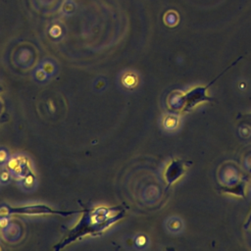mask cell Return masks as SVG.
I'll list each match as a JSON object with an SVG mask.
<instances>
[{"mask_svg":"<svg viewBox=\"0 0 251 251\" xmlns=\"http://www.w3.org/2000/svg\"><path fill=\"white\" fill-rule=\"evenodd\" d=\"M81 213L77 224L69 230L68 234L61 242L54 246L55 250H60L86 235L97 236L102 234L125 216L126 210L124 206H100L92 209H84Z\"/></svg>","mask_w":251,"mask_h":251,"instance_id":"1","label":"cell"},{"mask_svg":"<svg viewBox=\"0 0 251 251\" xmlns=\"http://www.w3.org/2000/svg\"><path fill=\"white\" fill-rule=\"evenodd\" d=\"M242 57H239L236 61L232 62L231 65H229L226 70H224L217 77H215L212 81H210L207 85L204 86H195L188 90L185 93H172V95L168 99V104L170 109L174 111H190L193 109L196 105L202 103V102H212L214 101L213 97L208 95V88L230 67L235 65Z\"/></svg>","mask_w":251,"mask_h":251,"instance_id":"2","label":"cell"},{"mask_svg":"<svg viewBox=\"0 0 251 251\" xmlns=\"http://www.w3.org/2000/svg\"><path fill=\"white\" fill-rule=\"evenodd\" d=\"M0 212L2 217L6 215H27V216H37V215H61V216H70L77 214L78 211H59L54 210L44 204H32L22 207H11L8 205H3Z\"/></svg>","mask_w":251,"mask_h":251,"instance_id":"3","label":"cell"},{"mask_svg":"<svg viewBox=\"0 0 251 251\" xmlns=\"http://www.w3.org/2000/svg\"><path fill=\"white\" fill-rule=\"evenodd\" d=\"M188 163L180 159H173L171 163L167 166L165 170V180L167 182V189L175 183L178 178H180L186 172Z\"/></svg>","mask_w":251,"mask_h":251,"instance_id":"4","label":"cell"},{"mask_svg":"<svg viewBox=\"0 0 251 251\" xmlns=\"http://www.w3.org/2000/svg\"><path fill=\"white\" fill-rule=\"evenodd\" d=\"M247 183L246 177H241L237 182L230 185H220L219 189L221 192L233 194L239 197H245V187Z\"/></svg>","mask_w":251,"mask_h":251,"instance_id":"5","label":"cell"},{"mask_svg":"<svg viewBox=\"0 0 251 251\" xmlns=\"http://www.w3.org/2000/svg\"><path fill=\"white\" fill-rule=\"evenodd\" d=\"M237 120H241L243 124L248 125L251 126V113H247V114H239L236 118Z\"/></svg>","mask_w":251,"mask_h":251,"instance_id":"6","label":"cell"},{"mask_svg":"<svg viewBox=\"0 0 251 251\" xmlns=\"http://www.w3.org/2000/svg\"><path fill=\"white\" fill-rule=\"evenodd\" d=\"M250 223H251V213H250V215H249L248 220H247V221H246V223L244 224V228H247V227H248V226L250 225Z\"/></svg>","mask_w":251,"mask_h":251,"instance_id":"7","label":"cell"},{"mask_svg":"<svg viewBox=\"0 0 251 251\" xmlns=\"http://www.w3.org/2000/svg\"><path fill=\"white\" fill-rule=\"evenodd\" d=\"M0 91H2V88H1V87H0Z\"/></svg>","mask_w":251,"mask_h":251,"instance_id":"8","label":"cell"},{"mask_svg":"<svg viewBox=\"0 0 251 251\" xmlns=\"http://www.w3.org/2000/svg\"></svg>","mask_w":251,"mask_h":251,"instance_id":"9","label":"cell"}]
</instances>
